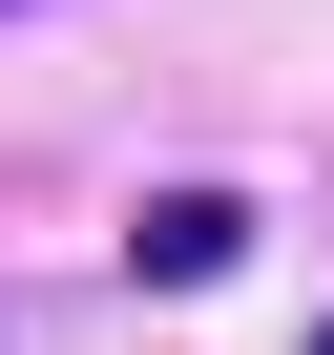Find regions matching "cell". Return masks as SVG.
<instances>
[{
  "instance_id": "cell-1",
  "label": "cell",
  "mask_w": 334,
  "mask_h": 355,
  "mask_svg": "<svg viewBox=\"0 0 334 355\" xmlns=\"http://www.w3.org/2000/svg\"><path fill=\"white\" fill-rule=\"evenodd\" d=\"M125 251H146V293H209V272L251 251V209H230V189H167V209H146Z\"/></svg>"
},
{
  "instance_id": "cell-2",
  "label": "cell",
  "mask_w": 334,
  "mask_h": 355,
  "mask_svg": "<svg viewBox=\"0 0 334 355\" xmlns=\"http://www.w3.org/2000/svg\"><path fill=\"white\" fill-rule=\"evenodd\" d=\"M313 355H334V334H313Z\"/></svg>"
}]
</instances>
